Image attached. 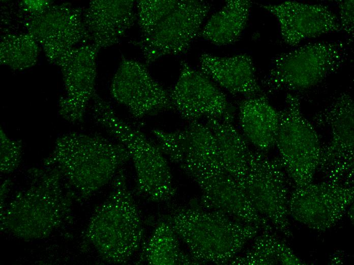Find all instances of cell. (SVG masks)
<instances>
[{
	"mask_svg": "<svg viewBox=\"0 0 354 265\" xmlns=\"http://www.w3.org/2000/svg\"><path fill=\"white\" fill-rule=\"evenodd\" d=\"M162 218L186 246L195 264L229 263L260 230L199 205L174 206Z\"/></svg>",
	"mask_w": 354,
	"mask_h": 265,
	"instance_id": "6da1fadb",
	"label": "cell"
},
{
	"mask_svg": "<svg viewBox=\"0 0 354 265\" xmlns=\"http://www.w3.org/2000/svg\"><path fill=\"white\" fill-rule=\"evenodd\" d=\"M130 159L120 143L100 135L72 132L56 139L43 164L56 168L80 198L85 199L108 183Z\"/></svg>",
	"mask_w": 354,
	"mask_h": 265,
	"instance_id": "7a4b0ae2",
	"label": "cell"
},
{
	"mask_svg": "<svg viewBox=\"0 0 354 265\" xmlns=\"http://www.w3.org/2000/svg\"><path fill=\"white\" fill-rule=\"evenodd\" d=\"M144 237L141 216L122 168L109 196L92 214L84 238L105 261L125 264L141 248Z\"/></svg>",
	"mask_w": 354,
	"mask_h": 265,
	"instance_id": "3957f363",
	"label": "cell"
},
{
	"mask_svg": "<svg viewBox=\"0 0 354 265\" xmlns=\"http://www.w3.org/2000/svg\"><path fill=\"white\" fill-rule=\"evenodd\" d=\"M28 174L29 187L1 212L2 230L25 240L49 235L62 223L70 206L56 168L30 169Z\"/></svg>",
	"mask_w": 354,
	"mask_h": 265,
	"instance_id": "277c9868",
	"label": "cell"
},
{
	"mask_svg": "<svg viewBox=\"0 0 354 265\" xmlns=\"http://www.w3.org/2000/svg\"><path fill=\"white\" fill-rule=\"evenodd\" d=\"M92 100L96 123L126 147L133 161L136 194L153 202H169L177 190L166 156L156 142L117 116L96 92Z\"/></svg>",
	"mask_w": 354,
	"mask_h": 265,
	"instance_id": "5b68a950",
	"label": "cell"
},
{
	"mask_svg": "<svg viewBox=\"0 0 354 265\" xmlns=\"http://www.w3.org/2000/svg\"><path fill=\"white\" fill-rule=\"evenodd\" d=\"M178 164L200 189V206L255 225L261 230H274L254 208L239 182L223 168L215 152L198 151Z\"/></svg>",
	"mask_w": 354,
	"mask_h": 265,
	"instance_id": "8992f818",
	"label": "cell"
},
{
	"mask_svg": "<svg viewBox=\"0 0 354 265\" xmlns=\"http://www.w3.org/2000/svg\"><path fill=\"white\" fill-rule=\"evenodd\" d=\"M347 47L341 41L318 42L281 54L273 60L260 84L268 94L310 89L342 66Z\"/></svg>",
	"mask_w": 354,
	"mask_h": 265,
	"instance_id": "52a82bcc",
	"label": "cell"
},
{
	"mask_svg": "<svg viewBox=\"0 0 354 265\" xmlns=\"http://www.w3.org/2000/svg\"><path fill=\"white\" fill-rule=\"evenodd\" d=\"M280 120L276 146L292 188L313 182L322 145L313 124L304 115L298 96L288 93Z\"/></svg>",
	"mask_w": 354,
	"mask_h": 265,
	"instance_id": "ba28073f",
	"label": "cell"
},
{
	"mask_svg": "<svg viewBox=\"0 0 354 265\" xmlns=\"http://www.w3.org/2000/svg\"><path fill=\"white\" fill-rule=\"evenodd\" d=\"M236 180L257 212L278 231L291 237L288 203L292 186L279 158L251 149L246 173Z\"/></svg>",
	"mask_w": 354,
	"mask_h": 265,
	"instance_id": "9c48e42d",
	"label": "cell"
},
{
	"mask_svg": "<svg viewBox=\"0 0 354 265\" xmlns=\"http://www.w3.org/2000/svg\"><path fill=\"white\" fill-rule=\"evenodd\" d=\"M354 105L342 93L317 112L313 121L328 128L330 138L322 146L317 171L326 180L352 185L354 173Z\"/></svg>",
	"mask_w": 354,
	"mask_h": 265,
	"instance_id": "30bf717a",
	"label": "cell"
},
{
	"mask_svg": "<svg viewBox=\"0 0 354 265\" xmlns=\"http://www.w3.org/2000/svg\"><path fill=\"white\" fill-rule=\"evenodd\" d=\"M82 8L69 3L52 2L40 11L23 13L17 17L26 32L41 46L51 64L72 48L91 40L83 20Z\"/></svg>",
	"mask_w": 354,
	"mask_h": 265,
	"instance_id": "8fae6325",
	"label": "cell"
},
{
	"mask_svg": "<svg viewBox=\"0 0 354 265\" xmlns=\"http://www.w3.org/2000/svg\"><path fill=\"white\" fill-rule=\"evenodd\" d=\"M211 8L210 4L203 1H179L149 35L134 42L140 49L145 64L186 52L199 36Z\"/></svg>",
	"mask_w": 354,
	"mask_h": 265,
	"instance_id": "7c38bea8",
	"label": "cell"
},
{
	"mask_svg": "<svg viewBox=\"0 0 354 265\" xmlns=\"http://www.w3.org/2000/svg\"><path fill=\"white\" fill-rule=\"evenodd\" d=\"M352 185L326 180L291 190L289 218L309 228L324 231L335 226L353 202Z\"/></svg>",
	"mask_w": 354,
	"mask_h": 265,
	"instance_id": "4fadbf2b",
	"label": "cell"
},
{
	"mask_svg": "<svg viewBox=\"0 0 354 265\" xmlns=\"http://www.w3.org/2000/svg\"><path fill=\"white\" fill-rule=\"evenodd\" d=\"M169 96L172 110L189 123L202 119L233 121L234 110L225 94L185 61L180 63L179 75Z\"/></svg>",
	"mask_w": 354,
	"mask_h": 265,
	"instance_id": "5bb4252c",
	"label": "cell"
},
{
	"mask_svg": "<svg viewBox=\"0 0 354 265\" xmlns=\"http://www.w3.org/2000/svg\"><path fill=\"white\" fill-rule=\"evenodd\" d=\"M110 92L136 119L172 110L169 91L152 76L144 64L135 60L122 59Z\"/></svg>",
	"mask_w": 354,
	"mask_h": 265,
	"instance_id": "9a60e30c",
	"label": "cell"
},
{
	"mask_svg": "<svg viewBox=\"0 0 354 265\" xmlns=\"http://www.w3.org/2000/svg\"><path fill=\"white\" fill-rule=\"evenodd\" d=\"M99 49L94 44L75 47L54 63L61 69L65 93L58 101V114L66 121L83 120L87 107L96 92V58Z\"/></svg>",
	"mask_w": 354,
	"mask_h": 265,
	"instance_id": "2e32d148",
	"label": "cell"
},
{
	"mask_svg": "<svg viewBox=\"0 0 354 265\" xmlns=\"http://www.w3.org/2000/svg\"><path fill=\"white\" fill-rule=\"evenodd\" d=\"M277 19L283 42L296 46L310 38L341 31L337 16L326 6L286 1L259 5Z\"/></svg>",
	"mask_w": 354,
	"mask_h": 265,
	"instance_id": "e0dca14e",
	"label": "cell"
},
{
	"mask_svg": "<svg viewBox=\"0 0 354 265\" xmlns=\"http://www.w3.org/2000/svg\"><path fill=\"white\" fill-rule=\"evenodd\" d=\"M133 0L91 1L83 20L93 44L99 49L118 43L136 21Z\"/></svg>",
	"mask_w": 354,
	"mask_h": 265,
	"instance_id": "ac0fdd59",
	"label": "cell"
},
{
	"mask_svg": "<svg viewBox=\"0 0 354 265\" xmlns=\"http://www.w3.org/2000/svg\"><path fill=\"white\" fill-rule=\"evenodd\" d=\"M200 71L216 85L233 95L251 97L266 95L256 76L251 57L246 54L218 57L203 54Z\"/></svg>",
	"mask_w": 354,
	"mask_h": 265,
	"instance_id": "d6986e66",
	"label": "cell"
},
{
	"mask_svg": "<svg viewBox=\"0 0 354 265\" xmlns=\"http://www.w3.org/2000/svg\"><path fill=\"white\" fill-rule=\"evenodd\" d=\"M240 132L255 150L264 153L275 146L280 112L266 95L246 97L239 102Z\"/></svg>",
	"mask_w": 354,
	"mask_h": 265,
	"instance_id": "ffe728a7",
	"label": "cell"
},
{
	"mask_svg": "<svg viewBox=\"0 0 354 265\" xmlns=\"http://www.w3.org/2000/svg\"><path fill=\"white\" fill-rule=\"evenodd\" d=\"M251 5L247 0L226 1L208 20L199 36L218 46L235 42L246 26Z\"/></svg>",
	"mask_w": 354,
	"mask_h": 265,
	"instance_id": "44dd1931",
	"label": "cell"
},
{
	"mask_svg": "<svg viewBox=\"0 0 354 265\" xmlns=\"http://www.w3.org/2000/svg\"><path fill=\"white\" fill-rule=\"evenodd\" d=\"M179 238L170 224L160 218L149 240L143 243L137 263L152 265L195 264L182 249Z\"/></svg>",
	"mask_w": 354,
	"mask_h": 265,
	"instance_id": "7402d4cb",
	"label": "cell"
},
{
	"mask_svg": "<svg viewBox=\"0 0 354 265\" xmlns=\"http://www.w3.org/2000/svg\"><path fill=\"white\" fill-rule=\"evenodd\" d=\"M247 250L229 262L233 265H301L302 260L273 230H263Z\"/></svg>",
	"mask_w": 354,
	"mask_h": 265,
	"instance_id": "603a6c76",
	"label": "cell"
},
{
	"mask_svg": "<svg viewBox=\"0 0 354 265\" xmlns=\"http://www.w3.org/2000/svg\"><path fill=\"white\" fill-rule=\"evenodd\" d=\"M40 45L28 33H5L1 37L0 63L14 70L33 67L38 61Z\"/></svg>",
	"mask_w": 354,
	"mask_h": 265,
	"instance_id": "cb8c5ba5",
	"label": "cell"
},
{
	"mask_svg": "<svg viewBox=\"0 0 354 265\" xmlns=\"http://www.w3.org/2000/svg\"><path fill=\"white\" fill-rule=\"evenodd\" d=\"M179 0H140L136 5V21L141 37L149 35L177 5Z\"/></svg>",
	"mask_w": 354,
	"mask_h": 265,
	"instance_id": "d4e9b609",
	"label": "cell"
},
{
	"mask_svg": "<svg viewBox=\"0 0 354 265\" xmlns=\"http://www.w3.org/2000/svg\"><path fill=\"white\" fill-rule=\"evenodd\" d=\"M22 152V142L10 138L0 129V170L7 174L14 171L20 165Z\"/></svg>",
	"mask_w": 354,
	"mask_h": 265,
	"instance_id": "484cf974",
	"label": "cell"
},
{
	"mask_svg": "<svg viewBox=\"0 0 354 265\" xmlns=\"http://www.w3.org/2000/svg\"><path fill=\"white\" fill-rule=\"evenodd\" d=\"M339 8V22L341 30L349 36L353 37L354 35V9L353 0L338 1Z\"/></svg>",
	"mask_w": 354,
	"mask_h": 265,
	"instance_id": "4316f807",
	"label": "cell"
}]
</instances>
